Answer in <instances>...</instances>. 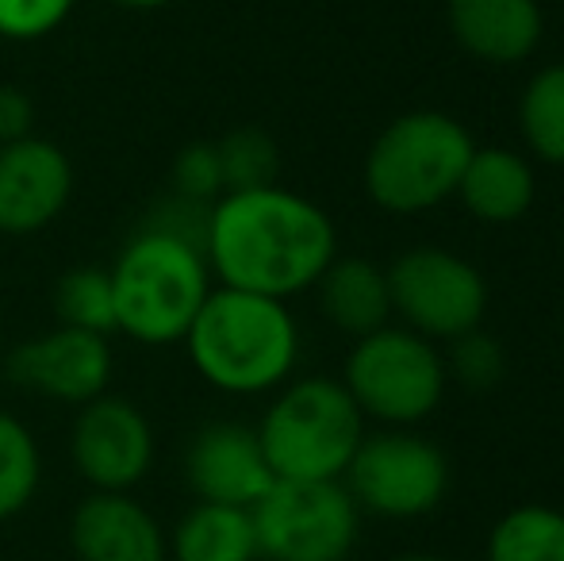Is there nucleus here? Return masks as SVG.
Instances as JSON below:
<instances>
[{
	"instance_id": "f257e3e1",
	"label": "nucleus",
	"mask_w": 564,
	"mask_h": 561,
	"mask_svg": "<svg viewBox=\"0 0 564 561\" xmlns=\"http://www.w3.org/2000/svg\"><path fill=\"white\" fill-rule=\"evenodd\" d=\"M204 255L227 289L289 300L315 289L338 258V231L319 204L292 188H238L212 204Z\"/></svg>"
},
{
	"instance_id": "f03ea898",
	"label": "nucleus",
	"mask_w": 564,
	"mask_h": 561,
	"mask_svg": "<svg viewBox=\"0 0 564 561\" xmlns=\"http://www.w3.org/2000/svg\"><path fill=\"white\" fill-rule=\"evenodd\" d=\"M188 362L204 385L227 397H265L292 381L300 323L289 300L216 284L185 335Z\"/></svg>"
},
{
	"instance_id": "7ed1b4c3",
	"label": "nucleus",
	"mask_w": 564,
	"mask_h": 561,
	"mask_svg": "<svg viewBox=\"0 0 564 561\" xmlns=\"http://www.w3.org/2000/svg\"><path fill=\"white\" fill-rule=\"evenodd\" d=\"M116 296V331L139 346L185 343L196 312L216 289L204 242L142 219L108 266Z\"/></svg>"
},
{
	"instance_id": "20e7f679",
	"label": "nucleus",
	"mask_w": 564,
	"mask_h": 561,
	"mask_svg": "<svg viewBox=\"0 0 564 561\" xmlns=\"http://www.w3.org/2000/svg\"><path fill=\"white\" fill-rule=\"evenodd\" d=\"M476 142L449 112H403L372 139L365 154V193L392 216H419L457 196Z\"/></svg>"
},
{
	"instance_id": "39448f33",
	"label": "nucleus",
	"mask_w": 564,
	"mask_h": 561,
	"mask_svg": "<svg viewBox=\"0 0 564 561\" xmlns=\"http://www.w3.org/2000/svg\"><path fill=\"white\" fill-rule=\"evenodd\" d=\"M269 470L281 481H341L365 439V416L335 377H292L258 423Z\"/></svg>"
},
{
	"instance_id": "423d86ee",
	"label": "nucleus",
	"mask_w": 564,
	"mask_h": 561,
	"mask_svg": "<svg viewBox=\"0 0 564 561\" xmlns=\"http://www.w3.org/2000/svg\"><path fill=\"white\" fill-rule=\"evenodd\" d=\"M341 385L365 420L384 427H415L438 412L446 397V354L411 327H384L354 338L341 366Z\"/></svg>"
},
{
	"instance_id": "0eeeda50",
	"label": "nucleus",
	"mask_w": 564,
	"mask_h": 561,
	"mask_svg": "<svg viewBox=\"0 0 564 561\" xmlns=\"http://www.w3.org/2000/svg\"><path fill=\"white\" fill-rule=\"evenodd\" d=\"M341 485L354 496L357 511L380 519H423L446 500L449 457L438 442L411 427L365 431L341 473Z\"/></svg>"
},
{
	"instance_id": "6e6552de",
	"label": "nucleus",
	"mask_w": 564,
	"mask_h": 561,
	"mask_svg": "<svg viewBox=\"0 0 564 561\" xmlns=\"http://www.w3.org/2000/svg\"><path fill=\"white\" fill-rule=\"evenodd\" d=\"M265 561H346L361 539V511L341 481H281L250 508Z\"/></svg>"
},
{
	"instance_id": "1a4fd4ad",
	"label": "nucleus",
	"mask_w": 564,
	"mask_h": 561,
	"mask_svg": "<svg viewBox=\"0 0 564 561\" xmlns=\"http://www.w3.org/2000/svg\"><path fill=\"white\" fill-rule=\"evenodd\" d=\"M384 273L392 315L431 343H453L484 323L488 281L468 258L446 247H411Z\"/></svg>"
},
{
	"instance_id": "9d476101",
	"label": "nucleus",
	"mask_w": 564,
	"mask_h": 561,
	"mask_svg": "<svg viewBox=\"0 0 564 561\" xmlns=\"http://www.w3.org/2000/svg\"><path fill=\"white\" fill-rule=\"evenodd\" d=\"M154 427L134 400L105 392L77 408L69 462L89 493H134L154 470Z\"/></svg>"
},
{
	"instance_id": "9b49d317",
	"label": "nucleus",
	"mask_w": 564,
	"mask_h": 561,
	"mask_svg": "<svg viewBox=\"0 0 564 561\" xmlns=\"http://www.w3.org/2000/svg\"><path fill=\"white\" fill-rule=\"evenodd\" d=\"M116 374V354L108 335L77 327H54L20 343L4 358V377L15 389L31 392L51 404L82 408L105 397Z\"/></svg>"
},
{
	"instance_id": "f8f14e48",
	"label": "nucleus",
	"mask_w": 564,
	"mask_h": 561,
	"mask_svg": "<svg viewBox=\"0 0 564 561\" xmlns=\"http://www.w3.org/2000/svg\"><path fill=\"white\" fill-rule=\"evenodd\" d=\"M74 201V162L58 142L28 136L0 142V235H39Z\"/></svg>"
},
{
	"instance_id": "ddd939ff",
	"label": "nucleus",
	"mask_w": 564,
	"mask_h": 561,
	"mask_svg": "<svg viewBox=\"0 0 564 561\" xmlns=\"http://www.w3.org/2000/svg\"><path fill=\"white\" fill-rule=\"evenodd\" d=\"M181 473L196 500L230 504V508H253L276 481L261 450L258 427L238 420L204 423L188 439Z\"/></svg>"
},
{
	"instance_id": "4468645a",
	"label": "nucleus",
	"mask_w": 564,
	"mask_h": 561,
	"mask_svg": "<svg viewBox=\"0 0 564 561\" xmlns=\"http://www.w3.org/2000/svg\"><path fill=\"white\" fill-rule=\"evenodd\" d=\"M77 561H170L165 527L131 493H89L69 516Z\"/></svg>"
},
{
	"instance_id": "2eb2a0df",
	"label": "nucleus",
	"mask_w": 564,
	"mask_h": 561,
	"mask_svg": "<svg viewBox=\"0 0 564 561\" xmlns=\"http://www.w3.org/2000/svg\"><path fill=\"white\" fill-rule=\"evenodd\" d=\"M446 15L460 51L488 66L530 58L545 31L538 0H446Z\"/></svg>"
},
{
	"instance_id": "dca6fc26",
	"label": "nucleus",
	"mask_w": 564,
	"mask_h": 561,
	"mask_svg": "<svg viewBox=\"0 0 564 561\" xmlns=\"http://www.w3.org/2000/svg\"><path fill=\"white\" fill-rule=\"evenodd\" d=\"M534 165L511 147H476L460 173L457 201L480 224H514L534 208Z\"/></svg>"
},
{
	"instance_id": "f3484780",
	"label": "nucleus",
	"mask_w": 564,
	"mask_h": 561,
	"mask_svg": "<svg viewBox=\"0 0 564 561\" xmlns=\"http://www.w3.org/2000/svg\"><path fill=\"white\" fill-rule=\"evenodd\" d=\"M315 296H319V312L330 327L341 335L361 338L369 331L392 323V292H388V273L369 258H335L315 281Z\"/></svg>"
},
{
	"instance_id": "a211bd4d",
	"label": "nucleus",
	"mask_w": 564,
	"mask_h": 561,
	"mask_svg": "<svg viewBox=\"0 0 564 561\" xmlns=\"http://www.w3.org/2000/svg\"><path fill=\"white\" fill-rule=\"evenodd\" d=\"M170 561H261L250 508L196 500L165 531Z\"/></svg>"
},
{
	"instance_id": "6ab92c4d",
	"label": "nucleus",
	"mask_w": 564,
	"mask_h": 561,
	"mask_svg": "<svg viewBox=\"0 0 564 561\" xmlns=\"http://www.w3.org/2000/svg\"><path fill=\"white\" fill-rule=\"evenodd\" d=\"M488 561H564V511L519 504L488 531Z\"/></svg>"
},
{
	"instance_id": "aec40b11",
	"label": "nucleus",
	"mask_w": 564,
	"mask_h": 561,
	"mask_svg": "<svg viewBox=\"0 0 564 561\" xmlns=\"http://www.w3.org/2000/svg\"><path fill=\"white\" fill-rule=\"evenodd\" d=\"M519 128L530 154L564 165V62L542 66L519 97Z\"/></svg>"
},
{
	"instance_id": "412c9836",
	"label": "nucleus",
	"mask_w": 564,
	"mask_h": 561,
	"mask_svg": "<svg viewBox=\"0 0 564 561\" xmlns=\"http://www.w3.org/2000/svg\"><path fill=\"white\" fill-rule=\"evenodd\" d=\"M43 485V450L20 416L0 408V524L31 508Z\"/></svg>"
},
{
	"instance_id": "4be33fe9",
	"label": "nucleus",
	"mask_w": 564,
	"mask_h": 561,
	"mask_svg": "<svg viewBox=\"0 0 564 561\" xmlns=\"http://www.w3.org/2000/svg\"><path fill=\"white\" fill-rule=\"evenodd\" d=\"M54 315H58L62 327L112 335L116 296L105 266H77V270L62 273L58 284H54Z\"/></svg>"
},
{
	"instance_id": "5701e85b",
	"label": "nucleus",
	"mask_w": 564,
	"mask_h": 561,
	"mask_svg": "<svg viewBox=\"0 0 564 561\" xmlns=\"http://www.w3.org/2000/svg\"><path fill=\"white\" fill-rule=\"evenodd\" d=\"M219 170H224V188L238 193V188H261L276 185L281 173V150L269 131L261 128H230L224 139H216Z\"/></svg>"
},
{
	"instance_id": "b1692460",
	"label": "nucleus",
	"mask_w": 564,
	"mask_h": 561,
	"mask_svg": "<svg viewBox=\"0 0 564 561\" xmlns=\"http://www.w3.org/2000/svg\"><path fill=\"white\" fill-rule=\"evenodd\" d=\"M503 369H507V350L496 335H488L484 327L465 331L460 338L449 343L446 354V374L449 381L465 385V389H491V385L503 381Z\"/></svg>"
},
{
	"instance_id": "393cba45",
	"label": "nucleus",
	"mask_w": 564,
	"mask_h": 561,
	"mask_svg": "<svg viewBox=\"0 0 564 561\" xmlns=\"http://www.w3.org/2000/svg\"><path fill=\"white\" fill-rule=\"evenodd\" d=\"M170 188L173 196L193 204H216L224 188V170H219V154L216 142H188L177 150L170 170Z\"/></svg>"
},
{
	"instance_id": "a878e982",
	"label": "nucleus",
	"mask_w": 564,
	"mask_h": 561,
	"mask_svg": "<svg viewBox=\"0 0 564 561\" xmlns=\"http://www.w3.org/2000/svg\"><path fill=\"white\" fill-rule=\"evenodd\" d=\"M77 0H0V39L39 43L74 15Z\"/></svg>"
},
{
	"instance_id": "bb28decb",
	"label": "nucleus",
	"mask_w": 564,
	"mask_h": 561,
	"mask_svg": "<svg viewBox=\"0 0 564 561\" xmlns=\"http://www.w3.org/2000/svg\"><path fill=\"white\" fill-rule=\"evenodd\" d=\"M35 136V100L20 85H0V142Z\"/></svg>"
},
{
	"instance_id": "cd10ccee",
	"label": "nucleus",
	"mask_w": 564,
	"mask_h": 561,
	"mask_svg": "<svg viewBox=\"0 0 564 561\" xmlns=\"http://www.w3.org/2000/svg\"><path fill=\"white\" fill-rule=\"evenodd\" d=\"M116 8H127V12H158V8H170L173 0H112Z\"/></svg>"
},
{
	"instance_id": "c85d7f7f",
	"label": "nucleus",
	"mask_w": 564,
	"mask_h": 561,
	"mask_svg": "<svg viewBox=\"0 0 564 561\" xmlns=\"http://www.w3.org/2000/svg\"><path fill=\"white\" fill-rule=\"evenodd\" d=\"M388 561H446V558H438V554H395Z\"/></svg>"
},
{
	"instance_id": "c756f323",
	"label": "nucleus",
	"mask_w": 564,
	"mask_h": 561,
	"mask_svg": "<svg viewBox=\"0 0 564 561\" xmlns=\"http://www.w3.org/2000/svg\"><path fill=\"white\" fill-rule=\"evenodd\" d=\"M0 377H4V350H0Z\"/></svg>"
},
{
	"instance_id": "7c9ffc66",
	"label": "nucleus",
	"mask_w": 564,
	"mask_h": 561,
	"mask_svg": "<svg viewBox=\"0 0 564 561\" xmlns=\"http://www.w3.org/2000/svg\"><path fill=\"white\" fill-rule=\"evenodd\" d=\"M561 338H564V323H561Z\"/></svg>"
}]
</instances>
